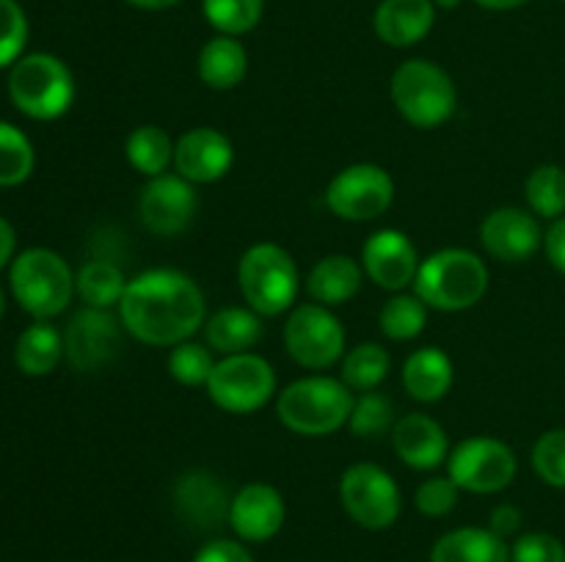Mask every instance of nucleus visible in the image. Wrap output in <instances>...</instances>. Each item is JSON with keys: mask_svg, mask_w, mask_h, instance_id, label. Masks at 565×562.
<instances>
[{"mask_svg": "<svg viewBox=\"0 0 565 562\" xmlns=\"http://www.w3.org/2000/svg\"><path fill=\"white\" fill-rule=\"evenodd\" d=\"M28 42L25 11L17 0H0V69L22 58Z\"/></svg>", "mask_w": 565, "mask_h": 562, "instance_id": "nucleus-38", "label": "nucleus"}, {"mask_svg": "<svg viewBox=\"0 0 565 562\" xmlns=\"http://www.w3.org/2000/svg\"><path fill=\"white\" fill-rule=\"evenodd\" d=\"M353 395L342 380L309 375L285 386L276 402L279 422L298 435H329L345 428L353 411Z\"/></svg>", "mask_w": 565, "mask_h": 562, "instance_id": "nucleus-3", "label": "nucleus"}, {"mask_svg": "<svg viewBox=\"0 0 565 562\" xmlns=\"http://www.w3.org/2000/svg\"><path fill=\"white\" fill-rule=\"evenodd\" d=\"M204 389L221 411L254 413L274 397L276 369L257 353H235L215 361Z\"/></svg>", "mask_w": 565, "mask_h": 562, "instance_id": "nucleus-8", "label": "nucleus"}, {"mask_svg": "<svg viewBox=\"0 0 565 562\" xmlns=\"http://www.w3.org/2000/svg\"><path fill=\"white\" fill-rule=\"evenodd\" d=\"M121 317L110 314V309H81L64 334V356L70 367L77 372L108 367L121 350Z\"/></svg>", "mask_w": 565, "mask_h": 562, "instance_id": "nucleus-13", "label": "nucleus"}, {"mask_svg": "<svg viewBox=\"0 0 565 562\" xmlns=\"http://www.w3.org/2000/svg\"><path fill=\"white\" fill-rule=\"evenodd\" d=\"M61 358H64V334L47 320H36L33 325H28L14 345L17 367L31 378L50 375L58 367Z\"/></svg>", "mask_w": 565, "mask_h": 562, "instance_id": "nucleus-27", "label": "nucleus"}, {"mask_svg": "<svg viewBox=\"0 0 565 562\" xmlns=\"http://www.w3.org/2000/svg\"><path fill=\"white\" fill-rule=\"evenodd\" d=\"M430 562H511V549L491 529L461 527L436 540Z\"/></svg>", "mask_w": 565, "mask_h": 562, "instance_id": "nucleus-23", "label": "nucleus"}, {"mask_svg": "<svg viewBox=\"0 0 565 562\" xmlns=\"http://www.w3.org/2000/svg\"><path fill=\"white\" fill-rule=\"evenodd\" d=\"M456 369L439 347H419L403 364V389L419 402H439L452 389Z\"/></svg>", "mask_w": 565, "mask_h": 562, "instance_id": "nucleus-24", "label": "nucleus"}, {"mask_svg": "<svg viewBox=\"0 0 565 562\" xmlns=\"http://www.w3.org/2000/svg\"><path fill=\"white\" fill-rule=\"evenodd\" d=\"M130 281L125 279L114 259H92L75 275V292L86 306L110 309L119 306Z\"/></svg>", "mask_w": 565, "mask_h": 562, "instance_id": "nucleus-28", "label": "nucleus"}, {"mask_svg": "<svg viewBox=\"0 0 565 562\" xmlns=\"http://www.w3.org/2000/svg\"><path fill=\"white\" fill-rule=\"evenodd\" d=\"M210 25L224 36H243L263 20L265 0H202Z\"/></svg>", "mask_w": 565, "mask_h": 562, "instance_id": "nucleus-34", "label": "nucleus"}, {"mask_svg": "<svg viewBox=\"0 0 565 562\" xmlns=\"http://www.w3.org/2000/svg\"><path fill=\"white\" fill-rule=\"evenodd\" d=\"M36 152L20 127L0 121V187L22 185L33 174Z\"/></svg>", "mask_w": 565, "mask_h": 562, "instance_id": "nucleus-32", "label": "nucleus"}, {"mask_svg": "<svg viewBox=\"0 0 565 562\" xmlns=\"http://www.w3.org/2000/svg\"><path fill=\"white\" fill-rule=\"evenodd\" d=\"M340 501L348 516L364 529H390L401 516V488L386 468L356 463L340 479Z\"/></svg>", "mask_w": 565, "mask_h": 562, "instance_id": "nucleus-11", "label": "nucleus"}, {"mask_svg": "<svg viewBox=\"0 0 565 562\" xmlns=\"http://www.w3.org/2000/svg\"><path fill=\"white\" fill-rule=\"evenodd\" d=\"M235 163V149L224 132L213 127H193L177 141L174 169L193 185H210L230 174Z\"/></svg>", "mask_w": 565, "mask_h": 562, "instance_id": "nucleus-16", "label": "nucleus"}, {"mask_svg": "<svg viewBox=\"0 0 565 562\" xmlns=\"http://www.w3.org/2000/svg\"><path fill=\"white\" fill-rule=\"evenodd\" d=\"M193 562H254V556L252 551L243 543H237V540L218 538L204 543L202 549L196 551V556H193Z\"/></svg>", "mask_w": 565, "mask_h": 562, "instance_id": "nucleus-41", "label": "nucleus"}, {"mask_svg": "<svg viewBox=\"0 0 565 562\" xmlns=\"http://www.w3.org/2000/svg\"><path fill=\"white\" fill-rule=\"evenodd\" d=\"M9 284L14 301L36 320L61 314L75 295V273L66 259L50 248H28L14 257Z\"/></svg>", "mask_w": 565, "mask_h": 562, "instance_id": "nucleus-5", "label": "nucleus"}, {"mask_svg": "<svg viewBox=\"0 0 565 562\" xmlns=\"http://www.w3.org/2000/svg\"><path fill=\"white\" fill-rule=\"evenodd\" d=\"M395 202V180L375 163L342 169L326 187V204L342 220H375Z\"/></svg>", "mask_w": 565, "mask_h": 562, "instance_id": "nucleus-12", "label": "nucleus"}, {"mask_svg": "<svg viewBox=\"0 0 565 562\" xmlns=\"http://www.w3.org/2000/svg\"><path fill=\"white\" fill-rule=\"evenodd\" d=\"M125 3L136 6V9H143V11H163V9H171V6H177L180 0H125Z\"/></svg>", "mask_w": 565, "mask_h": 562, "instance_id": "nucleus-45", "label": "nucleus"}, {"mask_svg": "<svg viewBox=\"0 0 565 562\" xmlns=\"http://www.w3.org/2000/svg\"><path fill=\"white\" fill-rule=\"evenodd\" d=\"M489 290V268L467 248H441L423 259L414 279V295L439 312H463Z\"/></svg>", "mask_w": 565, "mask_h": 562, "instance_id": "nucleus-2", "label": "nucleus"}, {"mask_svg": "<svg viewBox=\"0 0 565 562\" xmlns=\"http://www.w3.org/2000/svg\"><path fill=\"white\" fill-rule=\"evenodd\" d=\"M524 196L530 209L541 218L557 220L565 215V169L555 163H544L524 182Z\"/></svg>", "mask_w": 565, "mask_h": 562, "instance_id": "nucleus-30", "label": "nucleus"}, {"mask_svg": "<svg viewBox=\"0 0 565 562\" xmlns=\"http://www.w3.org/2000/svg\"><path fill=\"white\" fill-rule=\"evenodd\" d=\"M478 6H483V9L489 11H511V9H519V6H524L527 0H475Z\"/></svg>", "mask_w": 565, "mask_h": 562, "instance_id": "nucleus-46", "label": "nucleus"}, {"mask_svg": "<svg viewBox=\"0 0 565 562\" xmlns=\"http://www.w3.org/2000/svg\"><path fill=\"white\" fill-rule=\"evenodd\" d=\"M196 209L199 196L193 191V182L180 174L152 176L138 196V215H141L143 229L158 237L182 235L191 226Z\"/></svg>", "mask_w": 565, "mask_h": 562, "instance_id": "nucleus-14", "label": "nucleus"}, {"mask_svg": "<svg viewBox=\"0 0 565 562\" xmlns=\"http://www.w3.org/2000/svg\"><path fill=\"white\" fill-rule=\"evenodd\" d=\"M237 281L248 309L263 317L285 314L301 290L296 259L276 242H257L248 248L237 268Z\"/></svg>", "mask_w": 565, "mask_h": 562, "instance_id": "nucleus-7", "label": "nucleus"}, {"mask_svg": "<svg viewBox=\"0 0 565 562\" xmlns=\"http://www.w3.org/2000/svg\"><path fill=\"white\" fill-rule=\"evenodd\" d=\"M392 102L408 125L434 130L445 125L458 108V91L452 77L428 58L403 61L392 75Z\"/></svg>", "mask_w": 565, "mask_h": 562, "instance_id": "nucleus-4", "label": "nucleus"}, {"mask_svg": "<svg viewBox=\"0 0 565 562\" xmlns=\"http://www.w3.org/2000/svg\"><path fill=\"white\" fill-rule=\"evenodd\" d=\"M174 147L169 132L158 125H141L127 136L125 154L132 169L143 176H160L174 163Z\"/></svg>", "mask_w": 565, "mask_h": 562, "instance_id": "nucleus-29", "label": "nucleus"}, {"mask_svg": "<svg viewBox=\"0 0 565 562\" xmlns=\"http://www.w3.org/2000/svg\"><path fill=\"white\" fill-rule=\"evenodd\" d=\"M511 562H565V545L550 532H527L513 543Z\"/></svg>", "mask_w": 565, "mask_h": 562, "instance_id": "nucleus-40", "label": "nucleus"}, {"mask_svg": "<svg viewBox=\"0 0 565 562\" xmlns=\"http://www.w3.org/2000/svg\"><path fill=\"white\" fill-rule=\"evenodd\" d=\"M434 3H436V9H456L461 0H434Z\"/></svg>", "mask_w": 565, "mask_h": 562, "instance_id": "nucleus-47", "label": "nucleus"}, {"mask_svg": "<svg viewBox=\"0 0 565 562\" xmlns=\"http://www.w3.org/2000/svg\"><path fill=\"white\" fill-rule=\"evenodd\" d=\"M480 242L494 259L516 264L539 251L544 242V231L527 209L500 207L480 226Z\"/></svg>", "mask_w": 565, "mask_h": 562, "instance_id": "nucleus-19", "label": "nucleus"}, {"mask_svg": "<svg viewBox=\"0 0 565 562\" xmlns=\"http://www.w3.org/2000/svg\"><path fill=\"white\" fill-rule=\"evenodd\" d=\"M419 253L412 237L401 229H379L362 248V268L370 279L390 292L406 290L419 273Z\"/></svg>", "mask_w": 565, "mask_h": 562, "instance_id": "nucleus-15", "label": "nucleus"}, {"mask_svg": "<svg viewBox=\"0 0 565 562\" xmlns=\"http://www.w3.org/2000/svg\"><path fill=\"white\" fill-rule=\"evenodd\" d=\"M436 22L434 0H381L373 28L390 47H414L423 42Z\"/></svg>", "mask_w": 565, "mask_h": 562, "instance_id": "nucleus-21", "label": "nucleus"}, {"mask_svg": "<svg viewBox=\"0 0 565 562\" xmlns=\"http://www.w3.org/2000/svg\"><path fill=\"white\" fill-rule=\"evenodd\" d=\"M3 312H6V292L3 287H0V317H3Z\"/></svg>", "mask_w": 565, "mask_h": 562, "instance_id": "nucleus-48", "label": "nucleus"}, {"mask_svg": "<svg viewBox=\"0 0 565 562\" xmlns=\"http://www.w3.org/2000/svg\"><path fill=\"white\" fill-rule=\"evenodd\" d=\"M563 3H565V0H563Z\"/></svg>", "mask_w": 565, "mask_h": 562, "instance_id": "nucleus-49", "label": "nucleus"}, {"mask_svg": "<svg viewBox=\"0 0 565 562\" xmlns=\"http://www.w3.org/2000/svg\"><path fill=\"white\" fill-rule=\"evenodd\" d=\"M14 248H17L14 226L0 215V270H3L9 262H14Z\"/></svg>", "mask_w": 565, "mask_h": 562, "instance_id": "nucleus-44", "label": "nucleus"}, {"mask_svg": "<svg viewBox=\"0 0 565 562\" xmlns=\"http://www.w3.org/2000/svg\"><path fill=\"white\" fill-rule=\"evenodd\" d=\"M516 468L511 446L491 435L463 439L447 457V477L469 494H500L513 483Z\"/></svg>", "mask_w": 565, "mask_h": 562, "instance_id": "nucleus-9", "label": "nucleus"}, {"mask_svg": "<svg viewBox=\"0 0 565 562\" xmlns=\"http://www.w3.org/2000/svg\"><path fill=\"white\" fill-rule=\"evenodd\" d=\"M9 97L20 114L36 121H53L72 108L75 77L70 66L50 53L22 55L9 75Z\"/></svg>", "mask_w": 565, "mask_h": 562, "instance_id": "nucleus-6", "label": "nucleus"}, {"mask_svg": "<svg viewBox=\"0 0 565 562\" xmlns=\"http://www.w3.org/2000/svg\"><path fill=\"white\" fill-rule=\"evenodd\" d=\"M246 72L248 55L237 36L218 33L199 53V77H202L204 86L215 88V91H230V88L241 86Z\"/></svg>", "mask_w": 565, "mask_h": 562, "instance_id": "nucleus-26", "label": "nucleus"}, {"mask_svg": "<svg viewBox=\"0 0 565 562\" xmlns=\"http://www.w3.org/2000/svg\"><path fill=\"white\" fill-rule=\"evenodd\" d=\"M204 292L182 270L152 268L127 284L119 303L121 325L143 345L174 347L204 325Z\"/></svg>", "mask_w": 565, "mask_h": 562, "instance_id": "nucleus-1", "label": "nucleus"}, {"mask_svg": "<svg viewBox=\"0 0 565 562\" xmlns=\"http://www.w3.org/2000/svg\"><path fill=\"white\" fill-rule=\"evenodd\" d=\"M533 468L546 485L565 488V428L550 430L535 441Z\"/></svg>", "mask_w": 565, "mask_h": 562, "instance_id": "nucleus-37", "label": "nucleus"}, {"mask_svg": "<svg viewBox=\"0 0 565 562\" xmlns=\"http://www.w3.org/2000/svg\"><path fill=\"white\" fill-rule=\"evenodd\" d=\"M544 248L550 262L565 275V215L550 226V231L544 235Z\"/></svg>", "mask_w": 565, "mask_h": 562, "instance_id": "nucleus-43", "label": "nucleus"}, {"mask_svg": "<svg viewBox=\"0 0 565 562\" xmlns=\"http://www.w3.org/2000/svg\"><path fill=\"white\" fill-rule=\"evenodd\" d=\"M285 345L301 367L329 369L345 356V328L329 306L301 303L287 317Z\"/></svg>", "mask_w": 565, "mask_h": 562, "instance_id": "nucleus-10", "label": "nucleus"}, {"mask_svg": "<svg viewBox=\"0 0 565 562\" xmlns=\"http://www.w3.org/2000/svg\"><path fill=\"white\" fill-rule=\"evenodd\" d=\"M390 353L375 342H362L342 358V383L356 391H373L390 375Z\"/></svg>", "mask_w": 565, "mask_h": 562, "instance_id": "nucleus-31", "label": "nucleus"}, {"mask_svg": "<svg viewBox=\"0 0 565 562\" xmlns=\"http://www.w3.org/2000/svg\"><path fill=\"white\" fill-rule=\"evenodd\" d=\"M458 485L450 477H428L414 494L417 510L428 518H441L456 510L458 505Z\"/></svg>", "mask_w": 565, "mask_h": 562, "instance_id": "nucleus-39", "label": "nucleus"}, {"mask_svg": "<svg viewBox=\"0 0 565 562\" xmlns=\"http://www.w3.org/2000/svg\"><path fill=\"white\" fill-rule=\"evenodd\" d=\"M230 505L224 483L204 468H191L174 483V510L188 527L202 532L221 527L230 521Z\"/></svg>", "mask_w": 565, "mask_h": 562, "instance_id": "nucleus-18", "label": "nucleus"}, {"mask_svg": "<svg viewBox=\"0 0 565 562\" xmlns=\"http://www.w3.org/2000/svg\"><path fill=\"white\" fill-rule=\"evenodd\" d=\"M263 314L243 306H224L204 320V339L221 356L248 353L263 336Z\"/></svg>", "mask_w": 565, "mask_h": 562, "instance_id": "nucleus-22", "label": "nucleus"}, {"mask_svg": "<svg viewBox=\"0 0 565 562\" xmlns=\"http://www.w3.org/2000/svg\"><path fill=\"white\" fill-rule=\"evenodd\" d=\"M215 369L213 350L199 342H180L169 353V372L182 386H207L210 375Z\"/></svg>", "mask_w": 565, "mask_h": 562, "instance_id": "nucleus-35", "label": "nucleus"}, {"mask_svg": "<svg viewBox=\"0 0 565 562\" xmlns=\"http://www.w3.org/2000/svg\"><path fill=\"white\" fill-rule=\"evenodd\" d=\"M519 527H522V510H519L516 505H497L494 510H491L489 529L500 534V538L519 532Z\"/></svg>", "mask_w": 565, "mask_h": 562, "instance_id": "nucleus-42", "label": "nucleus"}, {"mask_svg": "<svg viewBox=\"0 0 565 562\" xmlns=\"http://www.w3.org/2000/svg\"><path fill=\"white\" fill-rule=\"evenodd\" d=\"M379 325L384 336L395 342H412L428 325V306L417 295H392L379 314Z\"/></svg>", "mask_w": 565, "mask_h": 562, "instance_id": "nucleus-33", "label": "nucleus"}, {"mask_svg": "<svg viewBox=\"0 0 565 562\" xmlns=\"http://www.w3.org/2000/svg\"><path fill=\"white\" fill-rule=\"evenodd\" d=\"M392 446L408 468L434 472L450 457L447 433L428 413H406L392 428Z\"/></svg>", "mask_w": 565, "mask_h": 562, "instance_id": "nucleus-20", "label": "nucleus"}, {"mask_svg": "<svg viewBox=\"0 0 565 562\" xmlns=\"http://www.w3.org/2000/svg\"><path fill=\"white\" fill-rule=\"evenodd\" d=\"M392 402L386 400L379 391H364L356 402H353L351 419H348V428L359 439H375V435L386 433V430L395 428V417H392Z\"/></svg>", "mask_w": 565, "mask_h": 562, "instance_id": "nucleus-36", "label": "nucleus"}, {"mask_svg": "<svg viewBox=\"0 0 565 562\" xmlns=\"http://www.w3.org/2000/svg\"><path fill=\"white\" fill-rule=\"evenodd\" d=\"M287 507L279 488L268 483H248L232 496L230 527L248 543H263L285 527Z\"/></svg>", "mask_w": 565, "mask_h": 562, "instance_id": "nucleus-17", "label": "nucleus"}, {"mask_svg": "<svg viewBox=\"0 0 565 562\" xmlns=\"http://www.w3.org/2000/svg\"><path fill=\"white\" fill-rule=\"evenodd\" d=\"M362 279L364 268L356 259L345 257V253H331L312 268L307 279V292L315 303L331 309L351 301L362 287Z\"/></svg>", "mask_w": 565, "mask_h": 562, "instance_id": "nucleus-25", "label": "nucleus"}]
</instances>
